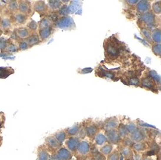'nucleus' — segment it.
<instances>
[{
    "label": "nucleus",
    "mask_w": 161,
    "mask_h": 160,
    "mask_svg": "<svg viewBox=\"0 0 161 160\" xmlns=\"http://www.w3.org/2000/svg\"><path fill=\"white\" fill-rule=\"evenodd\" d=\"M132 147V149L135 151H136L137 153L145 151V150H146V148H147V145H146V142H142V141L138 142H135Z\"/></svg>",
    "instance_id": "obj_22"
},
{
    "label": "nucleus",
    "mask_w": 161,
    "mask_h": 160,
    "mask_svg": "<svg viewBox=\"0 0 161 160\" xmlns=\"http://www.w3.org/2000/svg\"><path fill=\"white\" fill-rule=\"evenodd\" d=\"M123 144H124V146L126 147H132V145H133L134 142H132V140H131L130 138H129V137H126V138L123 139Z\"/></svg>",
    "instance_id": "obj_47"
},
{
    "label": "nucleus",
    "mask_w": 161,
    "mask_h": 160,
    "mask_svg": "<svg viewBox=\"0 0 161 160\" xmlns=\"http://www.w3.org/2000/svg\"><path fill=\"white\" fill-rule=\"evenodd\" d=\"M69 12L70 8L66 5H62V6L59 9V14L60 16H67V15L69 14Z\"/></svg>",
    "instance_id": "obj_38"
},
{
    "label": "nucleus",
    "mask_w": 161,
    "mask_h": 160,
    "mask_svg": "<svg viewBox=\"0 0 161 160\" xmlns=\"http://www.w3.org/2000/svg\"><path fill=\"white\" fill-rule=\"evenodd\" d=\"M151 37L152 42L156 44H160L161 42V31L160 28H155L151 32Z\"/></svg>",
    "instance_id": "obj_19"
},
{
    "label": "nucleus",
    "mask_w": 161,
    "mask_h": 160,
    "mask_svg": "<svg viewBox=\"0 0 161 160\" xmlns=\"http://www.w3.org/2000/svg\"><path fill=\"white\" fill-rule=\"evenodd\" d=\"M14 21L18 25H23L26 22L27 19H28V16L25 14H22V13H16L14 15Z\"/></svg>",
    "instance_id": "obj_20"
},
{
    "label": "nucleus",
    "mask_w": 161,
    "mask_h": 160,
    "mask_svg": "<svg viewBox=\"0 0 161 160\" xmlns=\"http://www.w3.org/2000/svg\"><path fill=\"white\" fill-rule=\"evenodd\" d=\"M117 131L118 134H119L121 139H125L126 138V137H128V136H129V133H128L127 130H126V126H125L124 124H120V125H119Z\"/></svg>",
    "instance_id": "obj_26"
},
{
    "label": "nucleus",
    "mask_w": 161,
    "mask_h": 160,
    "mask_svg": "<svg viewBox=\"0 0 161 160\" xmlns=\"http://www.w3.org/2000/svg\"><path fill=\"white\" fill-rule=\"evenodd\" d=\"M79 139L77 138V137L75 136H71L68 140L66 141L65 144H66L67 149L70 151H77V147L79 145Z\"/></svg>",
    "instance_id": "obj_6"
},
{
    "label": "nucleus",
    "mask_w": 161,
    "mask_h": 160,
    "mask_svg": "<svg viewBox=\"0 0 161 160\" xmlns=\"http://www.w3.org/2000/svg\"><path fill=\"white\" fill-rule=\"evenodd\" d=\"M140 33L141 35L142 36V37H143L149 43H152V37H151V31H149V30L146 29V28H141Z\"/></svg>",
    "instance_id": "obj_33"
},
{
    "label": "nucleus",
    "mask_w": 161,
    "mask_h": 160,
    "mask_svg": "<svg viewBox=\"0 0 161 160\" xmlns=\"http://www.w3.org/2000/svg\"><path fill=\"white\" fill-rule=\"evenodd\" d=\"M140 84L142 88H147V89L149 90H153L155 88V84H154V81L150 78V77L148 76L147 77H144L141 79Z\"/></svg>",
    "instance_id": "obj_18"
},
{
    "label": "nucleus",
    "mask_w": 161,
    "mask_h": 160,
    "mask_svg": "<svg viewBox=\"0 0 161 160\" xmlns=\"http://www.w3.org/2000/svg\"><path fill=\"white\" fill-rule=\"evenodd\" d=\"M130 139L133 142H141L145 139V134L142 130L137 128L135 132L130 134Z\"/></svg>",
    "instance_id": "obj_15"
},
{
    "label": "nucleus",
    "mask_w": 161,
    "mask_h": 160,
    "mask_svg": "<svg viewBox=\"0 0 161 160\" xmlns=\"http://www.w3.org/2000/svg\"><path fill=\"white\" fill-rule=\"evenodd\" d=\"M11 21L9 18H5L1 19L0 20V28L2 30H8L11 28Z\"/></svg>",
    "instance_id": "obj_28"
},
{
    "label": "nucleus",
    "mask_w": 161,
    "mask_h": 160,
    "mask_svg": "<svg viewBox=\"0 0 161 160\" xmlns=\"http://www.w3.org/2000/svg\"><path fill=\"white\" fill-rule=\"evenodd\" d=\"M8 9L11 12H16L18 11V2L11 1L8 5Z\"/></svg>",
    "instance_id": "obj_39"
},
{
    "label": "nucleus",
    "mask_w": 161,
    "mask_h": 160,
    "mask_svg": "<svg viewBox=\"0 0 161 160\" xmlns=\"http://www.w3.org/2000/svg\"><path fill=\"white\" fill-rule=\"evenodd\" d=\"M50 156L45 148H40L38 151V160H49Z\"/></svg>",
    "instance_id": "obj_27"
},
{
    "label": "nucleus",
    "mask_w": 161,
    "mask_h": 160,
    "mask_svg": "<svg viewBox=\"0 0 161 160\" xmlns=\"http://www.w3.org/2000/svg\"><path fill=\"white\" fill-rule=\"evenodd\" d=\"M138 2H139L138 0H128V1H126V3L130 5H137Z\"/></svg>",
    "instance_id": "obj_48"
},
{
    "label": "nucleus",
    "mask_w": 161,
    "mask_h": 160,
    "mask_svg": "<svg viewBox=\"0 0 161 160\" xmlns=\"http://www.w3.org/2000/svg\"><path fill=\"white\" fill-rule=\"evenodd\" d=\"M33 9L35 12L39 14H45L48 12V7L44 1H37L33 5Z\"/></svg>",
    "instance_id": "obj_10"
},
{
    "label": "nucleus",
    "mask_w": 161,
    "mask_h": 160,
    "mask_svg": "<svg viewBox=\"0 0 161 160\" xmlns=\"http://www.w3.org/2000/svg\"><path fill=\"white\" fill-rule=\"evenodd\" d=\"M119 123L117 117H112V118L107 119L104 122V127L105 131L108 130H117Z\"/></svg>",
    "instance_id": "obj_7"
},
{
    "label": "nucleus",
    "mask_w": 161,
    "mask_h": 160,
    "mask_svg": "<svg viewBox=\"0 0 161 160\" xmlns=\"http://www.w3.org/2000/svg\"><path fill=\"white\" fill-rule=\"evenodd\" d=\"M132 160H142V157L139 154H136L132 157Z\"/></svg>",
    "instance_id": "obj_49"
},
{
    "label": "nucleus",
    "mask_w": 161,
    "mask_h": 160,
    "mask_svg": "<svg viewBox=\"0 0 161 160\" xmlns=\"http://www.w3.org/2000/svg\"><path fill=\"white\" fill-rule=\"evenodd\" d=\"M49 160H59V159H58L57 157V156L55 155V156H54L50 157Z\"/></svg>",
    "instance_id": "obj_50"
},
{
    "label": "nucleus",
    "mask_w": 161,
    "mask_h": 160,
    "mask_svg": "<svg viewBox=\"0 0 161 160\" xmlns=\"http://www.w3.org/2000/svg\"><path fill=\"white\" fill-rule=\"evenodd\" d=\"M45 144L51 150H58L61 148V145L58 142L54 136H49L45 139Z\"/></svg>",
    "instance_id": "obj_14"
},
{
    "label": "nucleus",
    "mask_w": 161,
    "mask_h": 160,
    "mask_svg": "<svg viewBox=\"0 0 161 160\" xmlns=\"http://www.w3.org/2000/svg\"><path fill=\"white\" fill-rule=\"evenodd\" d=\"M28 48H29V46H28V43H27L25 40H22V41L19 42V47H18V49L19 51H25V50L28 49Z\"/></svg>",
    "instance_id": "obj_45"
},
{
    "label": "nucleus",
    "mask_w": 161,
    "mask_h": 160,
    "mask_svg": "<svg viewBox=\"0 0 161 160\" xmlns=\"http://www.w3.org/2000/svg\"><path fill=\"white\" fill-rule=\"evenodd\" d=\"M14 32H15L17 38L21 39H26L31 35V33H30L28 28H25V27H20V28H16Z\"/></svg>",
    "instance_id": "obj_12"
},
{
    "label": "nucleus",
    "mask_w": 161,
    "mask_h": 160,
    "mask_svg": "<svg viewBox=\"0 0 161 160\" xmlns=\"http://www.w3.org/2000/svg\"><path fill=\"white\" fill-rule=\"evenodd\" d=\"M5 50H6L7 52L11 53V54H12V53H16L19 51L18 48H17V47L13 43H8V46H7L6 49Z\"/></svg>",
    "instance_id": "obj_42"
},
{
    "label": "nucleus",
    "mask_w": 161,
    "mask_h": 160,
    "mask_svg": "<svg viewBox=\"0 0 161 160\" xmlns=\"http://www.w3.org/2000/svg\"><path fill=\"white\" fill-rule=\"evenodd\" d=\"M125 126H126V130H127L129 134H132V133L135 132V131L138 128L137 126L135 123H133V122H129V123L125 125Z\"/></svg>",
    "instance_id": "obj_40"
},
{
    "label": "nucleus",
    "mask_w": 161,
    "mask_h": 160,
    "mask_svg": "<svg viewBox=\"0 0 161 160\" xmlns=\"http://www.w3.org/2000/svg\"><path fill=\"white\" fill-rule=\"evenodd\" d=\"M56 156L59 160H71L72 158V154L71 151L65 148H59L57 150Z\"/></svg>",
    "instance_id": "obj_8"
},
{
    "label": "nucleus",
    "mask_w": 161,
    "mask_h": 160,
    "mask_svg": "<svg viewBox=\"0 0 161 160\" xmlns=\"http://www.w3.org/2000/svg\"><path fill=\"white\" fill-rule=\"evenodd\" d=\"M54 137L55 139L57 140L58 142H59L60 145H62V144L65 142V140L66 139V133L63 131H58L57 133L55 134Z\"/></svg>",
    "instance_id": "obj_30"
},
{
    "label": "nucleus",
    "mask_w": 161,
    "mask_h": 160,
    "mask_svg": "<svg viewBox=\"0 0 161 160\" xmlns=\"http://www.w3.org/2000/svg\"><path fill=\"white\" fill-rule=\"evenodd\" d=\"M105 55L109 59H115L120 54V45L117 40L108 39L104 43Z\"/></svg>",
    "instance_id": "obj_1"
},
{
    "label": "nucleus",
    "mask_w": 161,
    "mask_h": 160,
    "mask_svg": "<svg viewBox=\"0 0 161 160\" xmlns=\"http://www.w3.org/2000/svg\"><path fill=\"white\" fill-rule=\"evenodd\" d=\"M152 51L155 56H161V45L160 44H153L152 46Z\"/></svg>",
    "instance_id": "obj_36"
},
{
    "label": "nucleus",
    "mask_w": 161,
    "mask_h": 160,
    "mask_svg": "<svg viewBox=\"0 0 161 160\" xmlns=\"http://www.w3.org/2000/svg\"><path fill=\"white\" fill-rule=\"evenodd\" d=\"M152 12L155 15H160L161 14V2L157 1L152 4Z\"/></svg>",
    "instance_id": "obj_34"
},
{
    "label": "nucleus",
    "mask_w": 161,
    "mask_h": 160,
    "mask_svg": "<svg viewBox=\"0 0 161 160\" xmlns=\"http://www.w3.org/2000/svg\"><path fill=\"white\" fill-rule=\"evenodd\" d=\"M55 26L61 29H71L75 26V24L72 18L67 16L57 19L55 23Z\"/></svg>",
    "instance_id": "obj_3"
},
{
    "label": "nucleus",
    "mask_w": 161,
    "mask_h": 160,
    "mask_svg": "<svg viewBox=\"0 0 161 160\" xmlns=\"http://www.w3.org/2000/svg\"><path fill=\"white\" fill-rule=\"evenodd\" d=\"M28 28L29 31L35 32L39 28V23L36 22V21H34V20H31V22L28 24Z\"/></svg>",
    "instance_id": "obj_37"
},
{
    "label": "nucleus",
    "mask_w": 161,
    "mask_h": 160,
    "mask_svg": "<svg viewBox=\"0 0 161 160\" xmlns=\"http://www.w3.org/2000/svg\"><path fill=\"white\" fill-rule=\"evenodd\" d=\"M120 153L122 154V156L124 158H126V159H129V158H132V151L129 147L123 146L121 148Z\"/></svg>",
    "instance_id": "obj_25"
},
{
    "label": "nucleus",
    "mask_w": 161,
    "mask_h": 160,
    "mask_svg": "<svg viewBox=\"0 0 161 160\" xmlns=\"http://www.w3.org/2000/svg\"><path fill=\"white\" fill-rule=\"evenodd\" d=\"M77 151V152L79 153V154H80L81 156H86L90 153L91 146L88 142L83 141V142H79Z\"/></svg>",
    "instance_id": "obj_11"
},
{
    "label": "nucleus",
    "mask_w": 161,
    "mask_h": 160,
    "mask_svg": "<svg viewBox=\"0 0 161 160\" xmlns=\"http://www.w3.org/2000/svg\"><path fill=\"white\" fill-rule=\"evenodd\" d=\"M8 45V40L4 37H0V50L1 51H4L6 49L7 46Z\"/></svg>",
    "instance_id": "obj_43"
},
{
    "label": "nucleus",
    "mask_w": 161,
    "mask_h": 160,
    "mask_svg": "<svg viewBox=\"0 0 161 160\" xmlns=\"http://www.w3.org/2000/svg\"><path fill=\"white\" fill-rule=\"evenodd\" d=\"M81 129V126L79 124H77V125H73L72 127H70L67 129V134L71 136H75L79 132Z\"/></svg>",
    "instance_id": "obj_23"
},
{
    "label": "nucleus",
    "mask_w": 161,
    "mask_h": 160,
    "mask_svg": "<svg viewBox=\"0 0 161 160\" xmlns=\"http://www.w3.org/2000/svg\"><path fill=\"white\" fill-rule=\"evenodd\" d=\"M53 32H54L53 27L42 28V29H39V34L38 35H39V37L41 41H45V40L48 39L52 35Z\"/></svg>",
    "instance_id": "obj_13"
},
{
    "label": "nucleus",
    "mask_w": 161,
    "mask_h": 160,
    "mask_svg": "<svg viewBox=\"0 0 161 160\" xmlns=\"http://www.w3.org/2000/svg\"><path fill=\"white\" fill-rule=\"evenodd\" d=\"M50 27H53V23L51 19L49 18L45 17V18H43L41 20L40 22L39 23V29H42V28H50Z\"/></svg>",
    "instance_id": "obj_24"
},
{
    "label": "nucleus",
    "mask_w": 161,
    "mask_h": 160,
    "mask_svg": "<svg viewBox=\"0 0 161 160\" xmlns=\"http://www.w3.org/2000/svg\"><path fill=\"white\" fill-rule=\"evenodd\" d=\"M18 10L19 12L25 15H29L31 13V4L28 1H20L18 2Z\"/></svg>",
    "instance_id": "obj_9"
},
{
    "label": "nucleus",
    "mask_w": 161,
    "mask_h": 160,
    "mask_svg": "<svg viewBox=\"0 0 161 160\" xmlns=\"http://www.w3.org/2000/svg\"><path fill=\"white\" fill-rule=\"evenodd\" d=\"M119 156H120V154H119V151H115L109 154V156L107 159H108V160H119Z\"/></svg>",
    "instance_id": "obj_41"
},
{
    "label": "nucleus",
    "mask_w": 161,
    "mask_h": 160,
    "mask_svg": "<svg viewBox=\"0 0 161 160\" xmlns=\"http://www.w3.org/2000/svg\"><path fill=\"white\" fill-rule=\"evenodd\" d=\"M142 160H151V159L149 158H144V159H142Z\"/></svg>",
    "instance_id": "obj_51"
},
{
    "label": "nucleus",
    "mask_w": 161,
    "mask_h": 160,
    "mask_svg": "<svg viewBox=\"0 0 161 160\" xmlns=\"http://www.w3.org/2000/svg\"><path fill=\"white\" fill-rule=\"evenodd\" d=\"M151 3L149 1H140L136 5V11L138 14H142L150 11Z\"/></svg>",
    "instance_id": "obj_5"
},
{
    "label": "nucleus",
    "mask_w": 161,
    "mask_h": 160,
    "mask_svg": "<svg viewBox=\"0 0 161 160\" xmlns=\"http://www.w3.org/2000/svg\"><path fill=\"white\" fill-rule=\"evenodd\" d=\"M99 131V128L96 125H87L85 128V135L89 138H93L97 134Z\"/></svg>",
    "instance_id": "obj_16"
},
{
    "label": "nucleus",
    "mask_w": 161,
    "mask_h": 160,
    "mask_svg": "<svg viewBox=\"0 0 161 160\" xmlns=\"http://www.w3.org/2000/svg\"><path fill=\"white\" fill-rule=\"evenodd\" d=\"M93 160H106V157L100 152H96L93 155Z\"/></svg>",
    "instance_id": "obj_44"
},
{
    "label": "nucleus",
    "mask_w": 161,
    "mask_h": 160,
    "mask_svg": "<svg viewBox=\"0 0 161 160\" xmlns=\"http://www.w3.org/2000/svg\"><path fill=\"white\" fill-rule=\"evenodd\" d=\"M14 73V70L10 67H1L0 68V79H6Z\"/></svg>",
    "instance_id": "obj_21"
},
{
    "label": "nucleus",
    "mask_w": 161,
    "mask_h": 160,
    "mask_svg": "<svg viewBox=\"0 0 161 160\" xmlns=\"http://www.w3.org/2000/svg\"><path fill=\"white\" fill-rule=\"evenodd\" d=\"M105 136L107 139V142H109L110 145H117L120 142L121 138L117 130L105 131Z\"/></svg>",
    "instance_id": "obj_4"
},
{
    "label": "nucleus",
    "mask_w": 161,
    "mask_h": 160,
    "mask_svg": "<svg viewBox=\"0 0 161 160\" xmlns=\"http://www.w3.org/2000/svg\"><path fill=\"white\" fill-rule=\"evenodd\" d=\"M0 20H1V18H0Z\"/></svg>",
    "instance_id": "obj_52"
},
{
    "label": "nucleus",
    "mask_w": 161,
    "mask_h": 160,
    "mask_svg": "<svg viewBox=\"0 0 161 160\" xmlns=\"http://www.w3.org/2000/svg\"><path fill=\"white\" fill-rule=\"evenodd\" d=\"M139 20L140 22L143 25L141 28H146L150 31L155 29V24H156V15H155L152 11L140 14Z\"/></svg>",
    "instance_id": "obj_2"
},
{
    "label": "nucleus",
    "mask_w": 161,
    "mask_h": 160,
    "mask_svg": "<svg viewBox=\"0 0 161 160\" xmlns=\"http://www.w3.org/2000/svg\"><path fill=\"white\" fill-rule=\"evenodd\" d=\"M94 141L97 145H102L107 142V139L105 136L102 134H97L94 136Z\"/></svg>",
    "instance_id": "obj_31"
},
{
    "label": "nucleus",
    "mask_w": 161,
    "mask_h": 160,
    "mask_svg": "<svg viewBox=\"0 0 161 160\" xmlns=\"http://www.w3.org/2000/svg\"><path fill=\"white\" fill-rule=\"evenodd\" d=\"M112 150H113V146H112V145L109 144V145H105L101 148L100 153L105 156L109 155L112 152Z\"/></svg>",
    "instance_id": "obj_35"
},
{
    "label": "nucleus",
    "mask_w": 161,
    "mask_h": 160,
    "mask_svg": "<svg viewBox=\"0 0 161 160\" xmlns=\"http://www.w3.org/2000/svg\"><path fill=\"white\" fill-rule=\"evenodd\" d=\"M26 42L28 43V46L29 47H33L34 45H36L40 43L41 40L39 39V35L37 34H32L28 36V38H27L25 39Z\"/></svg>",
    "instance_id": "obj_17"
},
{
    "label": "nucleus",
    "mask_w": 161,
    "mask_h": 160,
    "mask_svg": "<svg viewBox=\"0 0 161 160\" xmlns=\"http://www.w3.org/2000/svg\"><path fill=\"white\" fill-rule=\"evenodd\" d=\"M129 83H130V85L138 86L140 84V80L138 79V78H137V77H132V78L129 79Z\"/></svg>",
    "instance_id": "obj_46"
},
{
    "label": "nucleus",
    "mask_w": 161,
    "mask_h": 160,
    "mask_svg": "<svg viewBox=\"0 0 161 160\" xmlns=\"http://www.w3.org/2000/svg\"><path fill=\"white\" fill-rule=\"evenodd\" d=\"M62 6V2L61 1H49L48 2V7L52 11H56V10H59L61 7Z\"/></svg>",
    "instance_id": "obj_29"
},
{
    "label": "nucleus",
    "mask_w": 161,
    "mask_h": 160,
    "mask_svg": "<svg viewBox=\"0 0 161 160\" xmlns=\"http://www.w3.org/2000/svg\"><path fill=\"white\" fill-rule=\"evenodd\" d=\"M149 76L153 80L154 82H156L157 84L158 85H160L161 82V79H160V76L157 74V73L155 71H152V70H150L149 71Z\"/></svg>",
    "instance_id": "obj_32"
}]
</instances>
